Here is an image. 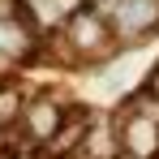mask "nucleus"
<instances>
[{"label": "nucleus", "mask_w": 159, "mask_h": 159, "mask_svg": "<svg viewBox=\"0 0 159 159\" xmlns=\"http://www.w3.org/2000/svg\"><path fill=\"white\" fill-rule=\"evenodd\" d=\"M116 155L125 159H159V99L138 95L116 112Z\"/></svg>", "instance_id": "nucleus-1"}, {"label": "nucleus", "mask_w": 159, "mask_h": 159, "mask_svg": "<svg viewBox=\"0 0 159 159\" xmlns=\"http://www.w3.org/2000/svg\"><path fill=\"white\" fill-rule=\"evenodd\" d=\"M65 39H69V48L82 52V56H103L107 48H112L107 39H116V34H112V26H107L103 17L78 9L73 17H65Z\"/></svg>", "instance_id": "nucleus-2"}, {"label": "nucleus", "mask_w": 159, "mask_h": 159, "mask_svg": "<svg viewBox=\"0 0 159 159\" xmlns=\"http://www.w3.org/2000/svg\"><path fill=\"white\" fill-rule=\"evenodd\" d=\"M60 120H65V107L56 103V99H34V103L22 107V138H26L30 151H43L48 142H52V133L60 129Z\"/></svg>", "instance_id": "nucleus-3"}, {"label": "nucleus", "mask_w": 159, "mask_h": 159, "mask_svg": "<svg viewBox=\"0 0 159 159\" xmlns=\"http://www.w3.org/2000/svg\"><path fill=\"white\" fill-rule=\"evenodd\" d=\"M107 26L112 34H151L159 30V0H120Z\"/></svg>", "instance_id": "nucleus-4"}, {"label": "nucleus", "mask_w": 159, "mask_h": 159, "mask_svg": "<svg viewBox=\"0 0 159 159\" xmlns=\"http://www.w3.org/2000/svg\"><path fill=\"white\" fill-rule=\"evenodd\" d=\"M34 52V26L22 17H0V60H26Z\"/></svg>", "instance_id": "nucleus-5"}, {"label": "nucleus", "mask_w": 159, "mask_h": 159, "mask_svg": "<svg viewBox=\"0 0 159 159\" xmlns=\"http://www.w3.org/2000/svg\"><path fill=\"white\" fill-rule=\"evenodd\" d=\"M112 159H125V155H112Z\"/></svg>", "instance_id": "nucleus-6"}]
</instances>
